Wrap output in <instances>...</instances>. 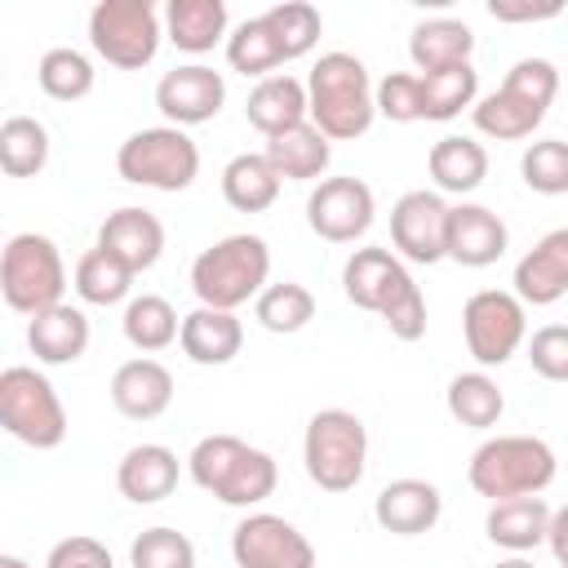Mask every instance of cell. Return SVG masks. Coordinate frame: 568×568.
Returning a JSON list of instances; mask_svg holds the SVG:
<instances>
[{
    "label": "cell",
    "instance_id": "obj_1",
    "mask_svg": "<svg viewBox=\"0 0 568 568\" xmlns=\"http://www.w3.org/2000/svg\"><path fill=\"white\" fill-rule=\"evenodd\" d=\"M373 80L368 67L355 53H320V62L306 75V98H311V124L328 138V142H351L364 138L377 120V102H373Z\"/></svg>",
    "mask_w": 568,
    "mask_h": 568
},
{
    "label": "cell",
    "instance_id": "obj_2",
    "mask_svg": "<svg viewBox=\"0 0 568 568\" xmlns=\"http://www.w3.org/2000/svg\"><path fill=\"white\" fill-rule=\"evenodd\" d=\"M186 470L204 493H213L222 506H240V510L262 506L280 484L275 457L235 435H204L191 448Z\"/></svg>",
    "mask_w": 568,
    "mask_h": 568
},
{
    "label": "cell",
    "instance_id": "obj_3",
    "mask_svg": "<svg viewBox=\"0 0 568 568\" xmlns=\"http://www.w3.org/2000/svg\"><path fill=\"white\" fill-rule=\"evenodd\" d=\"M271 284V248L262 235H222L191 262V293L200 306L213 311H240L244 302H257Z\"/></svg>",
    "mask_w": 568,
    "mask_h": 568
},
{
    "label": "cell",
    "instance_id": "obj_4",
    "mask_svg": "<svg viewBox=\"0 0 568 568\" xmlns=\"http://www.w3.org/2000/svg\"><path fill=\"white\" fill-rule=\"evenodd\" d=\"M555 448L537 435H493L470 453L466 479L479 497L506 501V497H541L555 484Z\"/></svg>",
    "mask_w": 568,
    "mask_h": 568
},
{
    "label": "cell",
    "instance_id": "obj_5",
    "mask_svg": "<svg viewBox=\"0 0 568 568\" xmlns=\"http://www.w3.org/2000/svg\"><path fill=\"white\" fill-rule=\"evenodd\" d=\"M302 462L315 488L351 493L368 466V426L351 408H320L302 435Z\"/></svg>",
    "mask_w": 568,
    "mask_h": 568
},
{
    "label": "cell",
    "instance_id": "obj_6",
    "mask_svg": "<svg viewBox=\"0 0 568 568\" xmlns=\"http://www.w3.org/2000/svg\"><path fill=\"white\" fill-rule=\"evenodd\" d=\"M115 169L133 186H151V191L178 195L200 178V146L191 142L186 129L151 124V129H138V133H129L120 142Z\"/></svg>",
    "mask_w": 568,
    "mask_h": 568
},
{
    "label": "cell",
    "instance_id": "obj_7",
    "mask_svg": "<svg viewBox=\"0 0 568 568\" xmlns=\"http://www.w3.org/2000/svg\"><path fill=\"white\" fill-rule=\"evenodd\" d=\"M0 426L36 453H49L67 439V408L40 368L13 364L0 373Z\"/></svg>",
    "mask_w": 568,
    "mask_h": 568
},
{
    "label": "cell",
    "instance_id": "obj_8",
    "mask_svg": "<svg viewBox=\"0 0 568 568\" xmlns=\"http://www.w3.org/2000/svg\"><path fill=\"white\" fill-rule=\"evenodd\" d=\"M0 293L22 315H40L58 306L67 293V266H62L58 244L40 231L13 235L0 253Z\"/></svg>",
    "mask_w": 568,
    "mask_h": 568
},
{
    "label": "cell",
    "instance_id": "obj_9",
    "mask_svg": "<svg viewBox=\"0 0 568 568\" xmlns=\"http://www.w3.org/2000/svg\"><path fill=\"white\" fill-rule=\"evenodd\" d=\"M164 22L151 0H98L89 9V44L102 62L120 71H142L155 62Z\"/></svg>",
    "mask_w": 568,
    "mask_h": 568
},
{
    "label": "cell",
    "instance_id": "obj_10",
    "mask_svg": "<svg viewBox=\"0 0 568 568\" xmlns=\"http://www.w3.org/2000/svg\"><path fill=\"white\" fill-rule=\"evenodd\" d=\"M462 337L479 368H501L528 342L524 302L506 288H479L462 306Z\"/></svg>",
    "mask_w": 568,
    "mask_h": 568
},
{
    "label": "cell",
    "instance_id": "obj_11",
    "mask_svg": "<svg viewBox=\"0 0 568 568\" xmlns=\"http://www.w3.org/2000/svg\"><path fill=\"white\" fill-rule=\"evenodd\" d=\"M235 568H315V546L297 524L271 510H253L231 532Z\"/></svg>",
    "mask_w": 568,
    "mask_h": 568
},
{
    "label": "cell",
    "instance_id": "obj_12",
    "mask_svg": "<svg viewBox=\"0 0 568 568\" xmlns=\"http://www.w3.org/2000/svg\"><path fill=\"white\" fill-rule=\"evenodd\" d=\"M448 213H453V204H444L439 191H404L390 209L395 257L417 262V266L444 262L448 257Z\"/></svg>",
    "mask_w": 568,
    "mask_h": 568
},
{
    "label": "cell",
    "instance_id": "obj_13",
    "mask_svg": "<svg viewBox=\"0 0 568 568\" xmlns=\"http://www.w3.org/2000/svg\"><path fill=\"white\" fill-rule=\"evenodd\" d=\"M377 217L373 186L359 178H324L306 195V226L328 244H355Z\"/></svg>",
    "mask_w": 568,
    "mask_h": 568
},
{
    "label": "cell",
    "instance_id": "obj_14",
    "mask_svg": "<svg viewBox=\"0 0 568 568\" xmlns=\"http://www.w3.org/2000/svg\"><path fill=\"white\" fill-rule=\"evenodd\" d=\"M226 102V80L222 71L204 67V62H186L160 75L155 84V106L173 129H195L209 124Z\"/></svg>",
    "mask_w": 568,
    "mask_h": 568
},
{
    "label": "cell",
    "instance_id": "obj_15",
    "mask_svg": "<svg viewBox=\"0 0 568 568\" xmlns=\"http://www.w3.org/2000/svg\"><path fill=\"white\" fill-rule=\"evenodd\" d=\"M408 284H417V280H413L408 266H404L390 248H382V244L355 248V253L346 257V266H342V293H346V302L359 306V311H373V315H386V311L395 306V297H399Z\"/></svg>",
    "mask_w": 568,
    "mask_h": 568
},
{
    "label": "cell",
    "instance_id": "obj_16",
    "mask_svg": "<svg viewBox=\"0 0 568 568\" xmlns=\"http://www.w3.org/2000/svg\"><path fill=\"white\" fill-rule=\"evenodd\" d=\"M515 297L524 306H555L568 293V226L546 231L519 262H515Z\"/></svg>",
    "mask_w": 568,
    "mask_h": 568
},
{
    "label": "cell",
    "instance_id": "obj_17",
    "mask_svg": "<svg viewBox=\"0 0 568 568\" xmlns=\"http://www.w3.org/2000/svg\"><path fill=\"white\" fill-rule=\"evenodd\" d=\"M439 515H444L439 488L430 479H413V475L390 479L373 501V519L390 537H422V532H430L439 524Z\"/></svg>",
    "mask_w": 568,
    "mask_h": 568
},
{
    "label": "cell",
    "instance_id": "obj_18",
    "mask_svg": "<svg viewBox=\"0 0 568 568\" xmlns=\"http://www.w3.org/2000/svg\"><path fill=\"white\" fill-rule=\"evenodd\" d=\"M98 248L115 253L133 275L151 271L164 253V222L151 213V209H138V204H124L115 213H106V222L98 226Z\"/></svg>",
    "mask_w": 568,
    "mask_h": 568
},
{
    "label": "cell",
    "instance_id": "obj_19",
    "mask_svg": "<svg viewBox=\"0 0 568 568\" xmlns=\"http://www.w3.org/2000/svg\"><path fill=\"white\" fill-rule=\"evenodd\" d=\"M111 404L129 422H155L173 404V373L160 359H151V355L124 359L111 373Z\"/></svg>",
    "mask_w": 568,
    "mask_h": 568
},
{
    "label": "cell",
    "instance_id": "obj_20",
    "mask_svg": "<svg viewBox=\"0 0 568 568\" xmlns=\"http://www.w3.org/2000/svg\"><path fill=\"white\" fill-rule=\"evenodd\" d=\"M510 244L506 222L488 204H453L448 213V257L457 266H493Z\"/></svg>",
    "mask_w": 568,
    "mask_h": 568
},
{
    "label": "cell",
    "instance_id": "obj_21",
    "mask_svg": "<svg viewBox=\"0 0 568 568\" xmlns=\"http://www.w3.org/2000/svg\"><path fill=\"white\" fill-rule=\"evenodd\" d=\"M178 475H182V462H178L173 448H164V444H133L120 457V466H115V488L133 506H155V501L173 497Z\"/></svg>",
    "mask_w": 568,
    "mask_h": 568
},
{
    "label": "cell",
    "instance_id": "obj_22",
    "mask_svg": "<svg viewBox=\"0 0 568 568\" xmlns=\"http://www.w3.org/2000/svg\"><path fill=\"white\" fill-rule=\"evenodd\" d=\"M182 355L200 368H222L240 355L244 346V324L235 320V311H213V306H195L191 315H182V337H178Z\"/></svg>",
    "mask_w": 568,
    "mask_h": 568
},
{
    "label": "cell",
    "instance_id": "obj_23",
    "mask_svg": "<svg viewBox=\"0 0 568 568\" xmlns=\"http://www.w3.org/2000/svg\"><path fill=\"white\" fill-rule=\"evenodd\" d=\"M27 346L40 364H75L89 351V315L71 302H58L27 320Z\"/></svg>",
    "mask_w": 568,
    "mask_h": 568
},
{
    "label": "cell",
    "instance_id": "obj_24",
    "mask_svg": "<svg viewBox=\"0 0 568 568\" xmlns=\"http://www.w3.org/2000/svg\"><path fill=\"white\" fill-rule=\"evenodd\" d=\"M244 115L262 138H275L293 124H306L311 120L306 84L297 75H266V80L253 84V93L244 102Z\"/></svg>",
    "mask_w": 568,
    "mask_h": 568
},
{
    "label": "cell",
    "instance_id": "obj_25",
    "mask_svg": "<svg viewBox=\"0 0 568 568\" xmlns=\"http://www.w3.org/2000/svg\"><path fill=\"white\" fill-rule=\"evenodd\" d=\"M484 528H488L493 546H501L510 555H528L550 532V506H546V497H506V501L488 506Z\"/></svg>",
    "mask_w": 568,
    "mask_h": 568
},
{
    "label": "cell",
    "instance_id": "obj_26",
    "mask_svg": "<svg viewBox=\"0 0 568 568\" xmlns=\"http://www.w3.org/2000/svg\"><path fill=\"white\" fill-rule=\"evenodd\" d=\"M470 53H475V31L462 18H426L408 36V58H413L417 75L462 67V62H470Z\"/></svg>",
    "mask_w": 568,
    "mask_h": 568
},
{
    "label": "cell",
    "instance_id": "obj_27",
    "mask_svg": "<svg viewBox=\"0 0 568 568\" xmlns=\"http://www.w3.org/2000/svg\"><path fill=\"white\" fill-rule=\"evenodd\" d=\"M262 155L275 164V173H280L284 182H320L324 169H328V160H333V146H328V138L306 120V124H293V129L266 138V151H262Z\"/></svg>",
    "mask_w": 568,
    "mask_h": 568
},
{
    "label": "cell",
    "instance_id": "obj_28",
    "mask_svg": "<svg viewBox=\"0 0 568 568\" xmlns=\"http://www.w3.org/2000/svg\"><path fill=\"white\" fill-rule=\"evenodd\" d=\"M280 186H284V178L275 173V164L262 151H240L222 169V200L235 213H266L280 200Z\"/></svg>",
    "mask_w": 568,
    "mask_h": 568
},
{
    "label": "cell",
    "instance_id": "obj_29",
    "mask_svg": "<svg viewBox=\"0 0 568 568\" xmlns=\"http://www.w3.org/2000/svg\"><path fill=\"white\" fill-rule=\"evenodd\" d=\"M426 169H430V178H435L439 191H448V195H470V191H479L484 178H488V151H484V142H475V138H466V133H448V138H439V142L430 146Z\"/></svg>",
    "mask_w": 568,
    "mask_h": 568
},
{
    "label": "cell",
    "instance_id": "obj_30",
    "mask_svg": "<svg viewBox=\"0 0 568 568\" xmlns=\"http://www.w3.org/2000/svg\"><path fill=\"white\" fill-rule=\"evenodd\" d=\"M226 27H231V13L222 0H169L164 9V36L182 53H209L231 36Z\"/></svg>",
    "mask_w": 568,
    "mask_h": 568
},
{
    "label": "cell",
    "instance_id": "obj_31",
    "mask_svg": "<svg viewBox=\"0 0 568 568\" xmlns=\"http://www.w3.org/2000/svg\"><path fill=\"white\" fill-rule=\"evenodd\" d=\"M470 120H475V129H479L484 138L519 142V138H532V129L546 120V106L532 102L528 93L501 84L497 93H488V98H479V102L470 106Z\"/></svg>",
    "mask_w": 568,
    "mask_h": 568
},
{
    "label": "cell",
    "instance_id": "obj_32",
    "mask_svg": "<svg viewBox=\"0 0 568 568\" xmlns=\"http://www.w3.org/2000/svg\"><path fill=\"white\" fill-rule=\"evenodd\" d=\"M444 404H448V417L470 426V430H488L501 422L506 413V395L497 386V377H488V368H470V373H457L444 390Z\"/></svg>",
    "mask_w": 568,
    "mask_h": 568
},
{
    "label": "cell",
    "instance_id": "obj_33",
    "mask_svg": "<svg viewBox=\"0 0 568 568\" xmlns=\"http://www.w3.org/2000/svg\"><path fill=\"white\" fill-rule=\"evenodd\" d=\"M120 328H124V342L133 351H142V355H155V351H164V346H173L182 337V320L169 306V297H160V293L129 297Z\"/></svg>",
    "mask_w": 568,
    "mask_h": 568
},
{
    "label": "cell",
    "instance_id": "obj_34",
    "mask_svg": "<svg viewBox=\"0 0 568 568\" xmlns=\"http://www.w3.org/2000/svg\"><path fill=\"white\" fill-rule=\"evenodd\" d=\"M133 271L115 257V253H106V248H89L80 262H75V275H71V288H75V297L80 302H89V306H115V302H124L129 293H133Z\"/></svg>",
    "mask_w": 568,
    "mask_h": 568
},
{
    "label": "cell",
    "instance_id": "obj_35",
    "mask_svg": "<svg viewBox=\"0 0 568 568\" xmlns=\"http://www.w3.org/2000/svg\"><path fill=\"white\" fill-rule=\"evenodd\" d=\"M49 164V129L36 115H9L0 124V169L9 178H36Z\"/></svg>",
    "mask_w": 568,
    "mask_h": 568
},
{
    "label": "cell",
    "instance_id": "obj_36",
    "mask_svg": "<svg viewBox=\"0 0 568 568\" xmlns=\"http://www.w3.org/2000/svg\"><path fill=\"white\" fill-rule=\"evenodd\" d=\"M475 102H479V71L470 62L435 71V75H422V111H426V120H439V124L457 120Z\"/></svg>",
    "mask_w": 568,
    "mask_h": 568
},
{
    "label": "cell",
    "instance_id": "obj_37",
    "mask_svg": "<svg viewBox=\"0 0 568 568\" xmlns=\"http://www.w3.org/2000/svg\"><path fill=\"white\" fill-rule=\"evenodd\" d=\"M253 315L266 333H302L311 320H315V293L297 280H280V284H266L262 297L253 302Z\"/></svg>",
    "mask_w": 568,
    "mask_h": 568
},
{
    "label": "cell",
    "instance_id": "obj_38",
    "mask_svg": "<svg viewBox=\"0 0 568 568\" xmlns=\"http://www.w3.org/2000/svg\"><path fill=\"white\" fill-rule=\"evenodd\" d=\"M226 62H231V71L253 75V80H266V75H275V67H284L280 44H275V36H271V27H266L262 13L257 18H244L226 36Z\"/></svg>",
    "mask_w": 568,
    "mask_h": 568
},
{
    "label": "cell",
    "instance_id": "obj_39",
    "mask_svg": "<svg viewBox=\"0 0 568 568\" xmlns=\"http://www.w3.org/2000/svg\"><path fill=\"white\" fill-rule=\"evenodd\" d=\"M36 80H40V89H44L53 102H80V98L93 93L98 71H93V62H89L80 49L58 44V49H49V53L40 58Z\"/></svg>",
    "mask_w": 568,
    "mask_h": 568
},
{
    "label": "cell",
    "instance_id": "obj_40",
    "mask_svg": "<svg viewBox=\"0 0 568 568\" xmlns=\"http://www.w3.org/2000/svg\"><path fill=\"white\" fill-rule=\"evenodd\" d=\"M262 18H266V27H271V36H275V44H280V58H284V62L306 58V53L315 49L320 31H324L320 9H315V4H306V0H284V4H271Z\"/></svg>",
    "mask_w": 568,
    "mask_h": 568
},
{
    "label": "cell",
    "instance_id": "obj_41",
    "mask_svg": "<svg viewBox=\"0 0 568 568\" xmlns=\"http://www.w3.org/2000/svg\"><path fill=\"white\" fill-rule=\"evenodd\" d=\"M519 173H524L528 191H537V195H568V142L564 138L528 142Z\"/></svg>",
    "mask_w": 568,
    "mask_h": 568
},
{
    "label": "cell",
    "instance_id": "obj_42",
    "mask_svg": "<svg viewBox=\"0 0 568 568\" xmlns=\"http://www.w3.org/2000/svg\"><path fill=\"white\" fill-rule=\"evenodd\" d=\"M129 564L133 568H195V546H191L186 532L155 524V528H146V532L133 537Z\"/></svg>",
    "mask_w": 568,
    "mask_h": 568
},
{
    "label": "cell",
    "instance_id": "obj_43",
    "mask_svg": "<svg viewBox=\"0 0 568 568\" xmlns=\"http://www.w3.org/2000/svg\"><path fill=\"white\" fill-rule=\"evenodd\" d=\"M373 102H377V115L390 120V124L426 120V111H422V75H413V71L382 75L377 89H373Z\"/></svg>",
    "mask_w": 568,
    "mask_h": 568
},
{
    "label": "cell",
    "instance_id": "obj_44",
    "mask_svg": "<svg viewBox=\"0 0 568 568\" xmlns=\"http://www.w3.org/2000/svg\"><path fill=\"white\" fill-rule=\"evenodd\" d=\"M528 364L546 382H568V324H546L528 337Z\"/></svg>",
    "mask_w": 568,
    "mask_h": 568
},
{
    "label": "cell",
    "instance_id": "obj_45",
    "mask_svg": "<svg viewBox=\"0 0 568 568\" xmlns=\"http://www.w3.org/2000/svg\"><path fill=\"white\" fill-rule=\"evenodd\" d=\"M44 568H115V564H111V550H106L98 537L75 532V537H62V541L49 550Z\"/></svg>",
    "mask_w": 568,
    "mask_h": 568
},
{
    "label": "cell",
    "instance_id": "obj_46",
    "mask_svg": "<svg viewBox=\"0 0 568 568\" xmlns=\"http://www.w3.org/2000/svg\"><path fill=\"white\" fill-rule=\"evenodd\" d=\"M382 320H386L390 337H399V342H417V337H426V297H422V288L408 284Z\"/></svg>",
    "mask_w": 568,
    "mask_h": 568
},
{
    "label": "cell",
    "instance_id": "obj_47",
    "mask_svg": "<svg viewBox=\"0 0 568 568\" xmlns=\"http://www.w3.org/2000/svg\"><path fill=\"white\" fill-rule=\"evenodd\" d=\"M488 13L497 22H546V18H559L564 4L559 0H546V4H532V0H488Z\"/></svg>",
    "mask_w": 568,
    "mask_h": 568
},
{
    "label": "cell",
    "instance_id": "obj_48",
    "mask_svg": "<svg viewBox=\"0 0 568 568\" xmlns=\"http://www.w3.org/2000/svg\"><path fill=\"white\" fill-rule=\"evenodd\" d=\"M546 546H550V555H555L559 564L568 559V506L550 510V532H546Z\"/></svg>",
    "mask_w": 568,
    "mask_h": 568
},
{
    "label": "cell",
    "instance_id": "obj_49",
    "mask_svg": "<svg viewBox=\"0 0 568 568\" xmlns=\"http://www.w3.org/2000/svg\"><path fill=\"white\" fill-rule=\"evenodd\" d=\"M493 568H532V559H524V555H510V559H497Z\"/></svg>",
    "mask_w": 568,
    "mask_h": 568
},
{
    "label": "cell",
    "instance_id": "obj_50",
    "mask_svg": "<svg viewBox=\"0 0 568 568\" xmlns=\"http://www.w3.org/2000/svg\"><path fill=\"white\" fill-rule=\"evenodd\" d=\"M0 568H31L22 555H0Z\"/></svg>",
    "mask_w": 568,
    "mask_h": 568
},
{
    "label": "cell",
    "instance_id": "obj_51",
    "mask_svg": "<svg viewBox=\"0 0 568 568\" xmlns=\"http://www.w3.org/2000/svg\"><path fill=\"white\" fill-rule=\"evenodd\" d=\"M559 568H568V559H564V564H559Z\"/></svg>",
    "mask_w": 568,
    "mask_h": 568
}]
</instances>
